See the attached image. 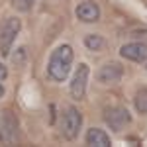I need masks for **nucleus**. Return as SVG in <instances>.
<instances>
[{
	"label": "nucleus",
	"mask_w": 147,
	"mask_h": 147,
	"mask_svg": "<svg viewBox=\"0 0 147 147\" xmlns=\"http://www.w3.org/2000/svg\"><path fill=\"white\" fill-rule=\"evenodd\" d=\"M73 47L71 45H59L51 53L49 57V65H47V71H49V77L57 82H63L67 79V75L71 73V65H73Z\"/></svg>",
	"instance_id": "f257e3e1"
},
{
	"label": "nucleus",
	"mask_w": 147,
	"mask_h": 147,
	"mask_svg": "<svg viewBox=\"0 0 147 147\" xmlns=\"http://www.w3.org/2000/svg\"><path fill=\"white\" fill-rule=\"evenodd\" d=\"M20 28H22V24L18 18H8L4 22L2 30H0V53L4 57L10 53V47L16 39V35L20 34Z\"/></svg>",
	"instance_id": "f03ea898"
},
{
	"label": "nucleus",
	"mask_w": 147,
	"mask_h": 147,
	"mask_svg": "<svg viewBox=\"0 0 147 147\" xmlns=\"http://www.w3.org/2000/svg\"><path fill=\"white\" fill-rule=\"evenodd\" d=\"M88 75H90V67L86 63H80L75 77H73V82H71V96L75 100H82L84 94H86V82H88Z\"/></svg>",
	"instance_id": "7ed1b4c3"
},
{
	"label": "nucleus",
	"mask_w": 147,
	"mask_h": 147,
	"mask_svg": "<svg viewBox=\"0 0 147 147\" xmlns=\"http://www.w3.org/2000/svg\"><path fill=\"white\" fill-rule=\"evenodd\" d=\"M80 124H82V116L75 106H69L63 114V136L67 139H75L79 136Z\"/></svg>",
	"instance_id": "20e7f679"
},
{
	"label": "nucleus",
	"mask_w": 147,
	"mask_h": 147,
	"mask_svg": "<svg viewBox=\"0 0 147 147\" xmlns=\"http://www.w3.org/2000/svg\"><path fill=\"white\" fill-rule=\"evenodd\" d=\"M0 141H4V143L18 141V122L12 116V112L0 114Z\"/></svg>",
	"instance_id": "39448f33"
},
{
	"label": "nucleus",
	"mask_w": 147,
	"mask_h": 147,
	"mask_svg": "<svg viewBox=\"0 0 147 147\" xmlns=\"http://www.w3.org/2000/svg\"><path fill=\"white\" fill-rule=\"evenodd\" d=\"M104 120L112 129L120 131L122 127H125L129 124V114H127V110L124 106H114V108L110 106V108L104 110Z\"/></svg>",
	"instance_id": "423d86ee"
},
{
	"label": "nucleus",
	"mask_w": 147,
	"mask_h": 147,
	"mask_svg": "<svg viewBox=\"0 0 147 147\" xmlns=\"http://www.w3.org/2000/svg\"><path fill=\"white\" fill-rule=\"evenodd\" d=\"M122 75H124V69H122L120 63H106V65L98 71L96 79H98V82H102V84H116V82L122 80Z\"/></svg>",
	"instance_id": "0eeeda50"
},
{
	"label": "nucleus",
	"mask_w": 147,
	"mask_h": 147,
	"mask_svg": "<svg viewBox=\"0 0 147 147\" xmlns=\"http://www.w3.org/2000/svg\"><path fill=\"white\" fill-rule=\"evenodd\" d=\"M122 57L129 59V61H137V63H143L147 61V43L145 41H134V43H125L120 49Z\"/></svg>",
	"instance_id": "6e6552de"
},
{
	"label": "nucleus",
	"mask_w": 147,
	"mask_h": 147,
	"mask_svg": "<svg viewBox=\"0 0 147 147\" xmlns=\"http://www.w3.org/2000/svg\"><path fill=\"white\" fill-rule=\"evenodd\" d=\"M77 18L80 22H86V24H92V22H98L100 18V8L96 2H80L77 6Z\"/></svg>",
	"instance_id": "1a4fd4ad"
},
{
	"label": "nucleus",
	"mask_w": 147,
	"mask_h": 147,
	"mask_svg": "<svg viewBox=\"0 0 147 147\" xmlns=\"http://www.w3.org/2000/svg\"><path fill=\"white\" fill-rule=\"evenodd\" d=\"M86 145H90V147H108L110 145V137L106 136L102 129L92 127V129H88V134H86Z\"/></svg>",
	"instance_id": "9d476101"
},
{
	"label": "nucleus",
	"mask_w": 147,
	"mask_h": 147,
	"mask_svg": "<svg viewBox=\"0 0 147 147\" xmlns=\"http://www.w3.org/2000/svg\"><path fill=\"white\" fill-rule=\"evenodd\" d=\"M84 45L88 47L90 51H100L102 47L106 45V41H104V37H100L98 34H90V35H86Z\"/></svg>",
	"instance_id": "9b49d317"
},
{
	"label": "nucleus",
	"mask_w": 147,
	"mask_h": 147,
	"mask_svg": "<svg viewBox=\"0 0 147 147\" xmlns=\"http://www.w3.org/2000/svg\"><path fill=\"white\" fill-rule=\"evenodd\" d=\"M136 108L139 112L147 114V88H139L136 94Z\"/></svg>",
	"instance_id": "f8f14e48"
},
{
	"label": "nucleus",
	"mask_w": 147,
	"mask_h": 147,
	"mask_svg": "<svg viewBox=\"0 0 147 147\" xmlns=\"http://www.w3.org/2000/svg\"><path fill=\"white\" fill-rule=\"evenodd\" d=\"M12 2H14V8H18V10H22V12H28L32 8L34 0H12Z\"/></svg>",
	"instance_id": "ddd939ff"
},
{
	"label": "nucleus",
	"mask_w": 147,
	"mask_h": 147,
	"mask_svg": "<svg viewBox=\"0 0 147 147\" xmlns=\"http://www.w3.org/2000/svg\"><path fill=\"white\" fill-rule=\"evenodd\" d=\"M131 37H136L139 41H147V30H134L131 32Z\"/></svg>",
	"instance_id": "4468645a"
},
{
	"label": "nucleus",
	"mask_w": 147,
	"mask_h": 147,
	"mask_svg": "<svg viewBox=\"0 0 147 147\" xmlns=\"http://www.w3.org/2000/svg\"><path fill=\"white\" fill-rule=\"evenodd\" d=\"M6 77H8V71H6V67L0 63V79H6Z\"/></svg>",
	"instance_id": "2eb2a0df"
},
{
	"label": "nucleus",
	"mask_w": 147,
	"mask_h": 147,
	"mask_svg": "<svg viewBox=\"0 0 147 147\" xmlns=\"http://www.w3.org/2000/svg\"><path fill=\"white\" fill-rule=\"evenodd\" d=\"M2 96H4V86L0 84V98H2Z\"/></svg>",
	"instance_id": "dca6fc26"
}]
</instances>
